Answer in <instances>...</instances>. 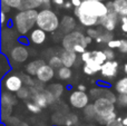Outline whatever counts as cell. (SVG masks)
<instances>
[{
  "label": "cell",
  "instance_id": "1",
  "mask_svg": "<svg viewBox=\"0 0 127 126\" xmlns=\"http://www.w3.org/2000/svg\"><path fill=\"white\" fill-rule=\"evenodd\" d=\"M108 12L109 8L107 3L96 0H83L80 6L75 8L74 10L79 24L87 28L98 26L100 19Z\"/></svg>",
  "mask_w": 127,
  "mask_h": 126
},
{
  "label": "cell",
  "instance_id": "2",
  "mask_svg": "<svg viewBox=\"0 0 127 126\" xmlns=\"http://www.w3.org/2000/svg\"><path fill=\"white\" fill-rule=\"evenodd\" d=\"M37 9H22L15 15L12 19L13 28L20 36H26L37 25Z\"/></svg>",
  "mask_w": 127,
  "mask_h": 126
},
{
  "label": "cell",
  "instance_id": "3",
  "mask_svg": "<svg viewBox=\"0 0 127 126\" xmlns=\"http://www.w3.org/2000/svg\"><path fill=\"white\" fill-rule=\"evenodd\" d=\"M80 58L85 63L83 70L88 76H93L97 73H100L101 66L107 60L104 50H86L84 54H81Z\"/></svg>",
  "mask_w": 127,
  "mask_h": 126
},
{
  "label": "cell",
  "instance_id": "4",
  "mask_svg": "<svg viewBox=\"0 0 127 126\" xmlns=\"http://www.w3.org/2000/svg\"><path fill=\"white\" fill-rule=\"evenodd\" d=\"M94 107L96 111V121L101 125H106L110 121L117 118L115 103L105 97H98L94 100Z\"/></svg>",
  "mask_w": 127,
  "mask_h": 126
},
{
  "label": "cell",
  "instance_id": "5",
  "mask_svg": "<svg viewBox=\"0 0 127 126\" xmlns=\"http://www.w3.org/2000/svg\"><path fill=\"white\" fill-rule=\"evenodd\" d=\"M37 27L44 29L46 32H55L60 27L59 17L50 8H41L38 11Z\"/></svg>",
  "mask_w": 127,
  "mask_h": 126
},
{
  "label": "cell",
  "instance_id": "6",
  "mask_svg": "<svg viewBox=\"0 0 127 126\" xmlns=\"http://www.w3.org/2000/svg\"><path fill=\"white\" fill-rule=\"evenodd\" d=\"M92 40L93 38L88 35H85L79 30H74L69 33H66L63 37L62 46L64 49L74 51L75 48L78 46H84L87 48V46L92 42Z\"/></svg>",
  "mask_w": 127,
  "mask_h": 126
},
{
  "label": "cell",
  "instance_id": "7",
  "mask_svg": "<svg viewBox=\"0 0 127 126\" xmlns=\"http://www.w3.org/2000/svg\"><path fill=\"white\" fill-rule=\"evenodd\" d=\"M22 87H24V79L21 75L9 73L6 74V76L2 78V89L4 91L16 94Z\"/></svg>",
  "mask_w": 127,
  "mask_h": 126
},
{
  "label": "cell",
  "instance_id": "8",
  "mask_svg": "<svg viewBox=\"0 0 127 126\" xmlns=\"http://www.w3.org/2000/svg\"><path fill=\"white\" fill-rule=\"evenodd\" d=\"M16 104V97L13 96V93H10L8 91H2L1 93V117L2 121H6V118H9L12 113V107Z\"/></svg>",
  "mask_w": 127,
  "mask_h": 126
},
{
  "label": "cell",
  "instance_id": "9",
  "mask_svg": "<svg viewBox=\"0 0 127 126\" xmlns=\"http://www.w3.org/2000/svg\"><path fill=\"white\" fill-rule=\"evenodd\" d=\"M68 100H69V104L71 105V107H74L76 109H84L89 104L90 95H88L84 91L77 89V91H74L70 93Z\"/></svg>",
  "mask_w": 127,
  "mask_h": 126
},
{
  "label": "cell",
  "instance_id": "10",
  "mask_svg": "<svg viewBox=\"0 0 127 126\" xmlns=\"http://www.w3.org/2000/svg\"><path fill=\"white\" fill-rule=\"evenodd\" d=\"M8 57L15 64H22V63L27 62V59L29 58V50L25 45L18 42V45H15L9 50Z\"/></svg>",
  "mask_w": 127,
  "mask_h": 126
},
{
  "label": "cell",
  "instance_id": "11",
  "mask_svg": "<svg viewBox=\"0 0 127 126\" xmlns=\"http://www.w3.org/2000/svg\"><path fill=\"white\" fill-rule=\"evenodd\" d=\"M55 100H57L55 98V96L48 91V89H41L32 93V102H35L37 105H39L41 108H45L48 105L53 104Z\"/></svg>",
  "mask_w": 127,
  "mask_h": 126
},
{
  "label": "cell",
  "instance_id": "12",
  "mask_svg": "<svg viewBox=\"0 0 127 126\" xmlns=\"http://www.w3.org/2000/svg\"><path fill=\"white\" fill-rule=\"evenodd\" d=\"M119 21H121V17L113 9H109V12L100 19L99 26L106 31H114Z\"/></svg>",
  "mask_w": 127,
  "mask_h": 126
},
{
  "label": "cell",
  "instance_id": "13",
  "mask_svg": "<svg viewBox=\"0 0 127 126\" xmlns=\"http://www.w3.org/2000/svg\"><path fill=\"white\" fill-rule=\"evenodd\" d=\"M118 69H119V64L116 60H106L103 64L100 69V75L103 76L106 79H112L115 78L118 74Z\"/></svg>",
  "mask_w": 127,
  "mask_h": 126
},
{
  "label": "cell",
  "instance_id": "14",
  "mask_svg": "<svg viewBox=\"0 0 127 126\" xmlns=\"http://www.w3.org/2000/svg\"><path fill=\"white\" fill-rule=\"evenodd\" d=\"M36 77H37L38 82L42 83V84L49 83L54 77H55V68H54L53 66H50L48 63H46V64L42 65V66L39 68Z\"/></svg>",
  "mask_w": 127,
  "mask_h": 126
},
{
  "label": "cell",
  "instance_id": "15",
  "mask_svg": "<svg viewBox=\"0 0 127 126\" xmlns=\"http://www.w3.org/2000/svg\"><path fill=\"white\" fill-rule=\"evenodd\" d=\"M89 95H90V97L94 98V99H96V98H98V97H105V98H107V99L112 100L115 104H116V102H117V97L114 92L108 88H104V87H101V86L92 88L89 91Z\"/></svg>",
  "mask_w": 127,
  "mask_h": 126
},
{
  "label": "cell",
  "instance_id": "16",
  "mask_svg": "<svg viewBox=\"0 0 127 126\" xmlns=\"http://www.w3.org/2000/svg\"><path fill=\"white\" fill-rule=\"evenodd\" d=\"M47 39V32L44 30V29L39 28H33L32 30L29 32V40H30V44L32 45H42Z\"/></svg>",
  "mask_w": 127,
  "mask_h": 126
},
{
  "label": "cell",
  "instance_id": "17",
  "mask_svg": "<svg viewBox=\"0 0 127 126\" xmlns=\"http://www.w3.org/2000/svg\"><path fill=\"white\" fill-rule=\"evenodd\" d=\"M109 9H113L119 17H127V0H113L107 2Z\"/></svg>",
  "mask_w": 127,
  "mask_h": 126
},
{
  "label": "cell",
  "instance_id": "18",
  "mask_svg": "<svg viewBox=\"0 0 127 126\" xmlns=\"http://www.w3.org/2000/svg\"><path fill=\"white\" fill-rule=\"evenodd\" d=\"M76 20H75L74 17L69 15H65L63 16L62 18V21H60V27H59V30L62 31L63 33H69L71 31L75 30L76 28Z\"/></svg>",
  "mask_w": 127,
  "mask_h": 126
},
{
  "label": "cell",
  "instance_id": "19",
  "mask_svg": "<svg viewBox=\"0 0 127 126\" xmlns=\"http://www.w3.org/2000/svg\"><path fill=\"white\" fill-rule=\"evenodd\" d=\"M51 0H22V9H39V8H49Z\"/></svg>",
  "mask_w": 127,
  "mask_h": 126
},
{
  "label": "cell",
  "instance_id": "20",
  "mask_svg": "<svg viewBox=\"0 0 127 126\" xmlns=\"http://www.w3.org/2000/svg\"><path fill=\"white\" fill-rule=\"evenodd\" d=\"M59 55H60V57H62L63 65L66 67H69V68H71V67L76 64L77 59H78V54L72 51V50L64 49Z\"/></svg>",
  "mask_w": 127,
  "mask_h": 126
},
{
  "label": "cell",
  "instance_id": "21",
  "mask_svg": "<svg viewBox=\"0 0 127 126\" xmlns=\"http://www.w3.org/2000/svg\"><path fill=\"white\" fill-rule=\"evenodd\" d=\"M45 64H46V63H45V60H42V59L32 60V62L28 63V64L26 65V73L29 74L30 76H36L38 73V70H39V68Z\"/></svg>",
  "mask_w": 127,
  "mask_h": 126
},
{
  "label": "cell",
  "instance_id": "22",
  "mask_svg": "<svg viewBox=\"0 0 127 126\" xmlns=\"http://www.w3.org/2000/svg\"><path fill=\"white\" fill-rule=\"evenodd\" d=\"M114 91L117 94H127V75L119 78L114 85Z\"/></svg>",
  "mask_w": 127,
  "mask_h": 126
},
{
  "label": "cell",
  "instance_id": "23",
  "mask_svg": "<svg viewBox=\"0 0 127 126\" xmlns=\"http://www.w3.org/2000/svg\"><path fill=\"white\" fill-rule=\"evenodd\" d=\"M47 89H48L49 92H50L51 94H53L54 96H55L56 99H59L60 96L63 95L64 93V86L62 84H59V83H54V84H50L48 87H47Z\"/></svg>",
  "mask_w": 127,
  "mask_h": 126
},
{
  "label": "cell",
  "instance_id": "24",
  "mask_svg": "<svg viewBox=\"0 0 127 126\" xmlns=\"http://www.w3.org/2000/svg\"><path fill=\"white\" fill-rule=\"evenodd\" d=\"M57 76L60 80H69L72 76V71L69 67L62 66L60 68H58L57 70Z\"/></svg>",
  "mask_w": 127,
  "mask_h": 126
},
{
  "label": "cell",
  "instance_id": "25",
  "mask_svg": "<svg viewBox=\"0 0 127 126\" xmlns=\"http://www.w3.org/2000/svg\"><path fill=\"white\" fill-rule=\"evenodd\" d=\"M83 111H84V115H85V117L87 118V120L96 121V111H95L94 104H88Z\"/></svg>",
  "mask_w": 127,
  "mask_h": 126
},
{
  "label": "cell",
  "instance_id": "26",
  "mask_svg": "<svg viewBox=\"0 0 127 126\" xmlns=\"http://www.w3.org/2000/svg\"><path fill=\"white\" fill-rule=\"evenodd\" d=\"M113 39V35H112V31H103L98 37L96 38V41L99 42V44H107L109 40Z\"/></svg>",
  "mask_w": 127,
  "mask_h": 126
},
{
  "label": "cell",
  "instance_id": "27",
  "mask_svg": "<svg viewBox=\"0 0 127 126\" xmlns=\"http://www.w3.org/2000/svg\"><path fill=\"white\" fill-rule=\"evenodd\" d=\"M0 70H1V74H7L10 73V63H9V59L6 57L4 54H1V65H0Z\"/></svg>",
  "mask_w": 127,
  "mask_h": 126
},
{
  "label": "cell",
  "instance_id": "28",
  "mask_svg": "<svg viewBox=\"0 0 127 126\" xmlns=\"http://www.w3.org/2000/svg\"><path fill=\"white\" fill-rule=\"evenodd\" d=\"M48 64L50 65V66H53L54 68H60L63 65V60H62V57H60V55H53L50 58H49L48 60Z\"/></svg>",
  "mask_w": 127,
  "mask_h": 126
},
{
  "label": "cell",
  "instance_id": "29",
  "mask_svg": "<svg viewBox=\"0 0 127 126\" xmlns=\"http://www.w3.org/2000/svg\"><path fill=\"white\" fill-rule=\"evenodd\" d=\"M16 95H17V97L19 98V99H27V98L31 95L30 87H28V86L22 87L21 89H19V91L16 93Z\"/></svg>",
  "mask_w": 127,
  "mask_h": 126
},
{
  "label": "cell",
  "instance_id": "30",
  "mask_svg": "<svg viewBox=\"0 0 127 126\" xmlns=\"http://www.w3.org/2000/svg\"><path fill=\"white\" fill-rule=\"evenodd\" d=\"M78 123V117L75 114H68L66 115L65 118V123H64V126H74Z\"/></svg>",
  "mask_w": 127,
  "mask_h": 126
},
{
  "label": "cell",
  "instance_id": "31",
  "mask_svg": "<svg viewBox=\"0 0 127 126\" xmlns=\"http://www.w3.org/2000/svg\"><path fill=\"white\" fill-rule=\"evenodd\" d=\"M21 1L22 0H1V2L8 4L11 9H17V10H21Z\"/></svg>",
  "mask_w": 127,
  "mask_h": 126
},
{
  "label": "cell",
  "instance_id": "32",
  "mask_svg": "<svg viewBox=\"0 0 127 126\" xmlns=\"http://www.w3.org/2000/svg\"><path fill=\"white\" fill-rule=\"evenodd\" d=\"M27 109L32 114H39L42 108L39 105L36 104L35 102H29V103H27Z\"/></svg>",
  "mask_w": 127,
  "mask_h": 126
},
{
  "label": "cell",
  "instance_id": "33",
  "mask_svg": "<svg viewBox=\"0 0 127 126\" xmlns=\"http://www.w3.org/2000/svg\"><path fill=\"white\" fill-rule=\"evenodd\" d=\"M116 104L122 108H127V94H118Z\"/></svg>",
  "mask_w": 127,
  "mask_h": 126
},
{
  "label": "cell",
  "instance_id": "34",
  "mask_svg": "<svg viewBox=\"0 0 127 126\" xmlns=\"http://www.w3.org/2000/svg\"><path fill=\"white\" fill-rule=\"evenodd\" d=\"M87 35L89 36V37H92L93 39H96L97 37H98L99 35H100L103 31H101V29H98V28H93V27H90V28L87 29Z\"/></svg>",
  "mask_w": 127,
  "mask_h": 126
},
{
  "label": "cell",
  "instance_id": "35",
  "mask_svg": "<svg viewBox=\"0 0 127 126\" xmlns=\"http://www.w3.org/2000/svg\"><path fill=\"white\" fill-rule=\"evenodd\" d=\"M22 76V79H24V84L26 85V86H28V87H32L33 85L36 84L35 82H33V79H32V77L33 76H30L29 74H25V75H21Z\"/></svg>",
  "mask_w": 127,
  "mask_h": 126
},
{
  "label": "cell",
  "instance_id": "36",
  "mask_svg": "<svg viewBox=\"0 0 127 126\" xmlns=\"http://www.w3.org/2000/svg\"><path fill=\"white\" fill-rule=\"evenodd\" d=\"M121 45H122V39H114L113 38L112 40H109L107 42V47L112 49H119Z\"/></svg>",
  "mask_w": 127,
  "mask_h": 126
},
{
  "label": "cell",
  "instance_id": "37",
  "mask_svg": "<svg viewBox=\"0 0 127 126\" xmlns=\"http://www.w3.org/2000/svg\"><path fill=\"white\" fill-rule=\"evenodd\" d=\"M105 126H124L123 118H122V117H117V118H115V120L110 121L109 123H107Z\"/></svg>",
  "mask_w": 127,
  "mask_h": 126
},
{
  "label": "cell",
  "instance_id": "38",
  "mask_svg": "<svg viewBox=\"0 0 127 126\" xmlns=\"http://www.w3.org/2000/svg\"><path fill=\"white\" fill-rule=\"evenodd\" d=\"M114 49H112V48H106V49H104V53H105V55H106V57H107V60H113L115 58V54H114Z\"/></svg>",
  "mask_w": 127,
  "mask_h": 126
},
{
  "label": "cell",
  "instance_id": "39",
  "mask_svg": "<svg viewBox=\"0 0 127 126\" xmlns=\"http://www.w3.org/2000/svg\"><path fill=\"white\" fill-rule=\"evenodd\" d=\"M18 42L21 45H25V46H28L30 44V40H29V37L27 38L26 36H20V37H18Z\"/></svg>",
  "mask_w": 127,
  "mask_h": 126
},
{
  "label": "cell",
  "instance_id": "40",
  "mask_svg": "<svg viewBox=\"0 0 127 126\" xmlns=\"http://www.w3.org/2000/svg\"><path fill=\"white\" fill-rule=\"evenodd\" d=\"M118 50L122 54H127V39H122V45Z\"/></svg>",
  "mask_w": 127,
  "mask_h": 126
},
{
  "label": "cell",
  "instance_id": "41",
  "mask_svg": "<svg viewBox=\"0 0 127 126\" xmlns=\"http://www.w3.org/2000/svg\"><path fill=\"white\" fill-rule=\"evenodd\" d=\"M7 20H8V18H7V13L4 12V11H1V26L2 27H4L6 26V22H7Z\"/></svg>",
  "mask_w": 127,
  "mask_h": 126
},
{
  "label": "cell",
  "instance_id": "42",
  "mask_svg": "<svg viewBox=\"0 0 127 126\" xmlns=\"http://www.w3.org/2000/svg\"><path fill=\"white\" fill-rule=\"evenodd\" d=\"M10 10H11V8L8 6V4L1 2V11H4L6 13H9V12H10Z\"/></svg>",
  "mask_w": 127,
  "mask_h": 126
},
{
  "label": "cell",
  "instance_id": "43",
  "mask_svg": "<svg viewBox=\"0 0 127 126\" xmlns=\"http://www.w3.org/2000/svg\"><path fill=\"white\" fill-rule=\"evenodd\" d=\"M51 2H53L55 6H58V7H64V4H65V0H51Z\"/></svg>",
  "mask_w": 127,
  "mask_h": 126
},
{
  "label": "cell",
  "instance_id": "44",
  "mask_svg": "<svg viewBox=\"0 0 127 126\" xmlns=\"http://www.w3.org/2000/svg\"><path fill=\"white\" fill-rule=\"evenodd\" d=\"M72 3V7H75V8H77V7H79L81 4V2H83V0H70Z\"/></svg>",
  "mask_w": 127,
  "mask_h": 126
},
{
  "label": "cell",
  "instance_id": "45",
  "mask_svg": "<svg viewBox=\"0 0 127 126\" xmlns=\"http://www.w3.org/2000/svg\"><path fill=\"white\" fill-rule=\"evenodd\" d=\"M121 29L123 32L127 33V22H122L121 24Z\"/></svg>",
  "mask_w": 127,
  "mask_h": 126
},
{
  "label": "cell",
  "instance_id": "46",
  "mask_svg": "<svg viewBox=\"0 0 127 126\" xmlns=\"http://www.w3.org/2000/svg\"><path fill=\"white\" fill-rule=\"evenodd\" d=\"M77 89H79V91H84V92H86V86H85V85H83V84H79L78 86H77Z\"/></svg>",
  "mask_w": 127,
  "mask_h": 126
},
{
  "label": "cell",
  "instance_id": "47",
  "mask_svg": "<svg viewBox=\"0 0 127 126\" xmlns=\"http://www.w3.org/2000/svg\"><path fill=\"white\" fill-rule=\"evenodd\" d=\"M72 6V3H71V1H67V2H65V4H64V7H65L66 9H69L70 7Z\"/></svg>",
  "mask_w": 127,
  "mask_h": 126
},
{
  "label": "cell",
  "instance_id": "48",
  "mask_svg": "<svg viewBox=\"0 0 127 126\" xmlns=\"http://www.w3.org/2000/svg\"><path fill=\"white\" fill-rule=\"evenodd\" d=\"M123 124H124V126H127V115L125 117H123Z\"/></svg>",
  "mask_w": 127,
  "mask_h": 126
},
{
  "label": "cell",
  "instance_id": "49",
  "mask_svg": "<svg viewBox=\"0 0 127 126\" xmlns=\"http://www.w3.org/2000/svg\"><path fill=\"white\" fill-rule=\"evenodd\" d=\"M122 22H127V17H121V24Z\"/></svg>",
  "mask_w": 127,
  "mask_h": 126
},
{
  "label": "cell",
  "instance_id": "50",
  "mask_svg": "<svg viewBox=\"0 0 127 126\" xmlns=\"http://www.w3.org/2000/svg\"><path fill=\"white\" fill-rule=\"evenodd\" d=\"M123 70H124V73H125L126 75H127V63H126L125 65H124V67H123Z\"/></svg>",
  "mask_w": 127,
  "mask_h": 126
},
{
  "label": "cell",
  "instance_id": "51",
  "mask_svg": "<svg viewBox=\"0 0 127 126\" xmlns=\"http://www.w3.org/2000/svg\"><path fill=\"white\" fill-rule=\"evenodd\" d=\"M96 1H104V2H105L106 0H96Z\"/></svg>",
  "mask_w": 127,
  "mask_h": 126
},
{
  "label": "cell",
  "instance_id": "52",
  "mask_svg": "<svg viewBox=\"0 0 127 126\" xmlns=\"http://www.w3.org/2000/svg\"><path fill=\"white\" fill-rule=\"evenodd\" d=\"M81 126H95V125H81Z\"/></svg>",
  "mask_w": 127,
  "mask_h": 126
}]
</instances>
